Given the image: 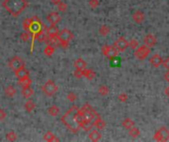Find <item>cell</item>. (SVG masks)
Here are the masks:
<instances>
[{
	"mask_svg": "<svg viewBox=\"0 0 169 142\" xmlns=\"http://www.w3.org/2000/svg\"><path fill=\"white\" fill-rule=\"evenodd\" d=\"M53 52H55V47H52V44H48V46L44 47V55H47V56L52 55Z\"/></svg>",
	"mask_w": 169,
	"mask_h": 142,
	"instance_id": "obj_30",
	"label": "cell"
},
{
	"mask_svg": "<svg viewBox=\"0 0 169 142\" xmlns=\"http://www.w3.org/2000/svg\"><path fill=\"white\" fill-rule=\"evenodd\" d=\"M2 5L10 15L18 17L28 6V2L27 0H4Z\"/></svg>",
	"mask_w": 169,
	"mask_h": 142,
	"instance_id": "obj_2",
	"label": "cell"
},
{
	"mask_svg": "<svg viewBox=\"0 0 169 142\" xmlns=\"http://www.w3.org/2000/svg\"><path fill=\"white\" fill-rule=\"evenodd\" d=\"M42 89H43V92L48 97H52L57 91V86L56 85L52 80H48V81L43 85Z\"/></svg>",
	"mask_w": 169,
	"mask_h": 142,
	"instance_id": "obj_6",
	"label": "cell"
},
{
	"mask_svg": "<svg viewBox=\"0 0 169 142\" xmlns=\"http://www.w3.org/2000/svg\"><path fill=\"white\" fill-rule=\"evenodd\" d=\"M149 62H150V64L153 66V67L157 68V67H159V66L162 64L163 59H162V57L160 56L159 54H157V53H155V54H153V55L149 58Z\"/></svg>",
	"mask_w": 169,
	"mask_h": 142,
	"instance_id": "obj_12",
	"label": "cell"
},
{
	"mask_svg": "<svg viewBox=\"0 0 169 142\" xmlns=\"http://www.w3.org/2000/svg\"><path fill=\"white\" fill-rule=\"evenodd\" d=\"M19 84L22 87H29L31 86V84H32V80H31L29 76H27V77L19 79Z\"/></svg>",
	"mask_w": 169,
	"mask_h": 142,
	"instance_id": "obj_26",
	"label": "cell"
},
{
	"mask_svg": "<svg viewBox=\"0 0 169 142\" xmlns=\"http://www.w3.org/2000/svg\"><path fill=\"white\" fill-rule=\"evenodd\" d=\"M144 44H146L148 47H151L155 46V43H156V37H155V36L152 35V34H148L144 37Z\"/></svg>",
	"mask_w": 169,
	"mask_h": 142,
	"instance_id": "obj_14",
	"label": "cell"
},
{
	"mask_svg": "<svg viewBox=\"0 0 169 142\" xmlns=\"http://www.w3.org/2000/svg\"><path fill=\"white\" fill-rule=\"evenodd\" d=\"M114 47L117 48L118 51H125L128 48V47H129V42L125 38L121 37V38H119L117 41L115 42Z\"/></svg>",
	"mask_w": 169,
	"mask_h": 142,
	"instance_id": "obj_11",
	"label": "cell"
},
{
	"mask_svg": "<svg viewBox=\"0 0 169 142\" xmlns=\"http://www.w3.org/2000/svg\"><path fill=\"white\" fill-rule=\"evenodd\" d=\"M29 74H30L29 71L25 68V66H23V67H21V68H19L18 70L15 71V75H16V77L18 79H21V78L29 76Z\"/></svg>",
	"mask_w": 169,
	"mask_h": 142,
	"instance_id": "obj_19",
	"label": "cell"
},
{
	"mask_svg": "<svg viewBox=\"0 0 169 142\" xmlns=\"http://www.w3.org/2000/svg\"><path fill=\"white\" fill-rule=\"evenodd\" d=\"M4 93H5V95L9 98H12V97H14L15 94L17 93L16 91V89L13 87V86H7L5 88V91H4Z\"/></svg>",
	"mask_w": 169,
	"mask_h": 142,
	"instance_id": "obj_25",
	"label": "cell"
},
{
	"mask_svg": "<svg viewBox=\"0 0 169 142\" xmlns=\"http://www.w3.org/2000/svg\"><path fill=\"white\" fill-rule=\"evenodd\" d=\"M98 92H99V94L102 95V96H106V95H108V93H109V89L107 86L105 85H101L99 87V89H98Z\"/></svg>",
	"mask_w": 169,
	"mask_h": 142,
	"instance_id": "obj_33",
	"label": "cell"
},
{
	"mask_svg": "<svg viewBox=\"0 0 169 142\" xmlns=\"http://www.w3.org/2000/svg\"><path fill=\"white\" fill-rule=\"evenodd\" d=\"M118 50L114 46H110V44H105L102 47V53L109 59H112L117 57L118 55Z\"/></svg>",
	"mask_w": 169,
	"mask_h": 142,
	"instance_id": "obj_7",
	"label": "cell"
},
{
	"mask_svg": "<svg viewBox=\"0 0 169 142\" xmlns=\"http://www.w3.org/2000/svg\"><path fill=\"white\" fill-rule=\"evenodd\" d=\"M99 33L101 36H107L110 33V28L107 25H102L99 29Z\"/></svg>",
	"mask_w": 169,
	"mask_h": 142,
	"instance_id": "obj_31",
	"label": "cell"
},
{
	"mask_svg": "<svg viewBox=\"0 0 169 142\" xmlns=\"http://www.w3.org/2000/svg\"><path fill=\"white\" fill-rule=\"evenodd\" d=\"M82 72H83V77H85L89 80H92V79H94L95 76H96V73L94 72V70H92V69H83L82 70Z\"/></svg>",
	"mask_w": 169,
	"mask_h": 142,
	"instance_id": "obj_23",
	"label": "cell"
},
{
	"mask_svg": "<svg viewBox=\"0 0 169 142\" xmlns=\"http://www.w3.org/2000/svg\"><path fill=\"white\" fill-rule=\"evenodd\" d=\"M23 66H25V63H24L23 59L19 56H14L10 61H9V67L14 71L23 67Z\"/></svg>",
	"mask_w": 169,
	"mask_h": 142,
	"instance_id": "obj_9",
	"label": "cell"
},
{
	"mask_svg": "<svg viewBox=\"0 0 169 142\" xmlns=\"http://www.w3.org/2000/svg\"><path fill=\"white\" fill-rule=\"evenodd\" d=\"M24 108H25V110H27L28 113H31L32 110H34V109L36 108V105H35V103L33 101H31V100H28L25 103V105H24Z\"/></svg>",
	"mask_w": 169,
	"mask_h": 142,
	"instance_id": "obj_28",
	"label": "cell"
},
{
	"mask_svg": "<svg viewBox=\"0 0 169 142\" xmlns=\"http://www.w3.org/2000/svg\"><path fill=\"white\" fill-rule=\"evenodd\" d=\"M44 140H46V141H59L60 139L56 138V135L53 134L52 131H48L46 134L44 135Z\"/></svg>",
	"mask_w": 169,
	"mask_h": 142,
	"instance_id": "obj_27",
	"label": "cell"
},
{
	"mask_svg": "<svg viewBox=\"0 0 169 142\" xmlns=\"http://www.w3.org/2000/svg\"><path fill=\"white\" fill-rule=\"evenodd\" d=\"M150 47H148L146 44H144V46H140V47H137L135 50V56L136 59L139 60H144L145 59L146 57L149 55L150 53Z\"/></svg>",
	"mask_w": 169,
	"mask_h": 142,
	"instance_id": "obj_5",
	"label": "cell"
},
{
	"mask_svg": "<svg viewBox=\"0 0 169 142\" xmlns=\"http://www.w3.org/2000/svg\"><path fill=\"white\" fill-rule=\"evenodd\" d=\"M78 110L79 109L75 105H73L71 106V108H69L67 112L62 115L61 118L62 123L73 133H76L80 128V125L76 121V114L78 113Z\"/></svg>",
	"mask_w": 169,
	"mask_h": 142,
	"instance_id": "obj_1",
	"label": "cell"
},
{
	"mask_svg": "<svg viewBox=\"0 0 169 142\" xmlns=\"http://www.w3.org/2000/svg\"><path fill=\"white\" fill-rule=\"evenodd\" d=\"M67 99L68 101L70 102H74L75 100L77 99V96L74 94V93H68V95H67Z\"/></svg>",
	"mask_w": 169,
	"mask_h": 142,
	"instance_id": "obj_41",
	"label": "cell"
},
{
	"mask_svg": "<svg viewBox=\"0 0 169 142\" xmlns=\"http://www.w3.org/2000/svg\"><path fill=\"white\" fill-rule=\"evenodd\" d=\"M48 113L50 114L51 115H52V117H57V115L60 114V110L59 109V106H52L50 109L48 110Z\"/></svg>",
	"mask_w": 169,
	"mask_h": 142,
	"instance_id": "obj_29",
	"label": "cell"
},
{
	"mask_svg": "<svg viewBox=\"0 0 169 142\" xmlns=\"http://www.w3.org/2000/svg\"><path fill=\"white\" fill-rule=\"evenodd\" d=\"M164 93H165V95L169 98V86H167L165 88V90H164Z\"/></svg>",
	"mask_w": 169,
	"mask_h": 142,
	"instance_id": "obj_47",
	"label": "cell"
},
{
	"mask_svg": "<svg viewBox=\"0 0 169 142\" xmlns=\"http://www.w3.org/2000/svg\"><path fill=\"white\" fill-rule=\"evenodd\" d=\"M61 2V0H52V3L55 4V5H57V4H60Z\"/></svg>",
	"mask_w": 169,
	"mask_h": 142,
	"instance_id": "obj_46",
	"label": "cell"
},
{
	"mask_svg": "<svg viewBox=\"0 0 169 142\" xmlns=\"http://www.w3.org/2000/svg\"><path fill=\"white\" fill-rule=\"evenodd\" d=\"M42 30H47L46 26L42 23V21L40 20L38 17L31 18V23H30V27H29L28 32L32 34V38L38 32H40V31H42Z\"/></svg>",
	"mask_w": 169,
	"mask_h": 142,
	"instance_id": "obj_4",
	"label": "cell"
},
{
	"mask_svg": "<svg viewBox=\"0 0 169 142\" xmlns=\"http://www.w3.org/2000/svg\"><path fill=\"white\" fill-rule=\"evenodd\" d=\"M164 79H165V81H167L169 83V70L167 71V72H165V74H164Z\"/></svg>",
	"mask_w": 169,
	"mask_h": 142,
	"instance_id": "obj_45",
	"label": "cell"
},
{
	"mask_svg": "<svg viewBox=\"0 0 169 142\" xmlns=\"http://www.w3.org/2000/svg\"><path fill=\"white\" fill-rule=\"evenodd\" d=\"M6 139L9 140V141H14L17 139V134H16V132L14 131H10V132H8L7 134H6Z\"/></svg>",
	"mask_w": 169,
	"mask_h": 142,
	"instance_id": "obj_34",
	"label": "cell"
},
{
	"mask_svg": "<svg viewBox=\"0 0 169 142\" xmlns=\"http://www.w3.org/2000/svg\"><path fill=\"white\" fill-rule=\"evenodd\" d=\"M129 47H131V48H136L139 47V43H137V41H136V39H132V41L129 43Z\"/></svg>",
	"mask_w": 169,
	"mask_h": 142,
	"instance_id": "obj_39",
	"label": "cell"
},
{
	"mask_svg": "<svg viewBox=\"0 0 169 142\" xmlns=\"http://www.w3.org/2000/svg\"><path fill=\"white\" fill-rule=\"evenodd\" d=\"M87 66L86 61L82 59V58H77L76 60L74 61V67L75 69H80V70H83L85 69Z\"/></svg>",
	"mask_w": 169,
	"mask_h": 142,
	"instance_id": "obj_21",
	"label": "cell"
},
{
	"mask_svg": "<svg viewBox=\"0 0 169 142\" xmlns=\"http://www.w3.org/2000/svg\"><path fill=\"white\" fill-rule=\"evenodd\" d=\"M89 5L93 9L97 8L99 6V0H89Z\"/></svg>",
	"mask_w": 169,
	"mask_h": 142,
	"instance_id": "obj_38",
	"label": "cell"
},
{
	"mask_svg": "<svg viewBox=\"0 0 169 142\" xmlns=\"http://www.w3.org/2000/svg\"><path fill=\"white\" fill-rule=\"evenodd\" d=\"M80 112H81L84 121L89 122V123H93V121H95V118L99 117V114H97V112L92 108L90 105L85 104L81 109H80Z\"/></svg>",
	"mask_w": 169,
	"mask_h": 142,
	"instance_id": "obj_3",
	"label": "cell"
},
{
	"mask_svg": "<svg viewBox=\"0 0 169 142\" xmlns=\"http://www.w3.org/2000/svg\"><path fill=\"white\" fill-rule=\"evenodd\" d=\"M130 130V135L133 137V138H136V137H137L140 135V129L137 127H136V126H133L131 129H129Z\"/></svg>",
	"mask_w": 169,
	"mask_h": 142,
	"instance_id": "obj_32",
	"label": "cell"
},
{
	"mask_svg": "<svg viewBox=\"0 0 169 142\" xmlns=\"http://www.w3.org/2000/svg\"><path fill=\"white\" fill-rule=\"evenodd\" d=\"M133 20L135 21L136 23H137V24L141 23V22L144 20V12L140 11V10L135 11V12H133Z\"/></svg>",
	"mask_w": 169,
	"mask_h": 142,
	"instance_id": "obj_15",
	"label": "cell"
},
{
	"mask_svg": "<svg viewBox=\"0 0 169 142\" xmlns=\"http://www.w3.org/2000/svg\"><path fill=\"white\" fill-rule=\"evenodd\" d=\"M122 125H123V127L126 128V129H131L133 126H135V121H133L132 118H127L123 121Z\"/></svg>",
	"mask_w": 169,
	"mask_h": 142,
	"instance_id": "obj_24",
	"label": "cell"
},
{
	"mask_svg": "<svg viewBox=\"0 0 169 142\" xmlns=\"http://www.w3.org/2000/svg\"><path fill=\"white\" fill-rule=\"evenodd\" d=\"M61 17L57 12H52L47 16V20L50 22L52 25H56L60 21Z\"/></svg>",
	"mask_w": 169,
	"mask_h": 142,
	"instance_id": "obj_13",
	"label": "cell"
},
{
	"mask_svg": "<svg viewBox=\"0 0 169 142\" xmlns=\"http://www.w3.org/2000/svg\"><path fill=\"white\" fill-rule=\"evenodd\" d=\"M153 139L156 141H167L169 139V129L165 126L160 127L159 129L154 133Z\"/></svg>",
	"mask_w": 169,
	"mask_h": 142,
	"instance_id": "obj_8",
	"label": "cell"
},
{
	"mask_svg": "<svg viewBox=\"0 0 169 142\" xmlns=\"http://www.w3.org/2000/svg\"><path fill=\"white\" fill-rule=\"evenodd\" d=\"M47 34L48 37H52V36H57V34H59L60 30L59 28L56 26V25H51L48 28H47Z\"/></svg>",
	"mask_w": 169,
	"mask_h": 142,
	"instance_id": "obj_22",
	"label": "cell"
},
{
	"mask_svg": "<svg viewBox=\"0 0 169 142\" xmlns=\"http://www.w3.org/2000/svg\"><path fill=\"white\" fill-rule=\"evenodd\" d=\"M73 75L76 78H81L83 77V72H82V70H80V69H75V71L73 72Z\"/></svg>",
	"mask_w": 169,
	"mask_h": 142,
	"instance_id": "obj_40",
	"label": "cell"
},
{
	"mask_svg": "<svg viewBox=\"0 0 169 142\" xmlns=\"http://www.w3.org/2000/svg\"><path fill=\"white\" fill-rule=\"evenodd\" d=\"M162 64H163V66H164V67H165L167 70H169V56L167 57V58H166L165 60H163Z\"/></svg>",
	"mask_w": 169,
	"mask_h": 142,
	"instance_id": "obj_44",
	"label": "cell"
},
{
	"mask_svg": "<svg viewBox=\"0 0 169 142\" xmlns=\"http://www.w3.org/2000/svg\"><path fill=\"white\" fill-rule=\"evenodd\" d=\"M29 38H30V35L29 33L27 32H23L21 35H20V39L21 41H23V42H27V41H29Z\"/></svg>",
	"mask_w": 169,
	"mask_h": 142,
	"instance_id": "obj_35",
	"label": "cell"
},
{
	"mask_svg": "<svg viewBox=\"0 0 169 142\" xmlns=\"http://www.w3.org/2000/svg\"><path fill=\"white\" fill-rule=\"evenodd\" d=\"M56 6H57V9H59V11H60V12H64V11H66V9H67V5L63 2H60V4H57Z\"/></svg>",
	"mask_w": 169,
	"mask_h": 142,
	"instance_id": "obj_36",
	"label": "cell"
},
{
	"mask_svg": "<svg viewBox=\"0 0 169 142\" xmlns=\"http://www.w3.org/2000/svg\"><path fill=\"white\" fill-rule=\"evenodd\" d=\"M93 126L94 127H96L97 129H99V130H101V129H103V128L106 126V123H105V121H103V119L101 118V117L99 115L98 118H95V121H93Z\"/></svg>",
	"mask_w": 169,
	"mask_h": 142,
	"instance_id": "obj_18",
	"label": "cell"
},
{
	"mask_svg": "<svg viewBox=\"0 0 169 142\" xmlns=\"http://www.w3.org/2000/svg\"><path fill=\"white\" fill-rule=\"evenodd\" d=\"M30 23H31V18H29V19H25L24 22H23V29H24L25 31H27V32L29 31Z\"/></svg>",
	"mask_w": 169,
	"mask_h": 142,
	"instance_id": "obj_37",
	"label": "cell"
},
{
	"mask_svg": "<svg viewBox=\"0 0 169 142\" xmlns=\"http://www.w3.org/2000/svg\"><path fill=\"white\" fill-rule=\"evenodd\" d=\"M21 94L24 98H26V99H29V98H31L34 95V90L30 86L29 87H22Z\"/></svg>",
	"mask_w": 169,
	"mask_h": 142,
	"instance_id": "obj_20",
	"label": "cell"
},
{
	"mask_svg": "<svg viewBox=\"0 0 169 142\" xmlns=\"http://www.w3.org/2000/svg\"><path fill=\"white\" fill-rule=\"evenodd\" d=\"M57 36H59V38L61 42H66V43H69V41H71V39L73 38V34L71 33V31H69L68 29H63L60 31Z\"/></svg>",
	"mask_w": 169,
	"mask_h": 142,
	"instance_id": "obj_10",
	"label": "cell"
},
{
	"mask_svg": "<svg viewBox=\"0 0 169 142\" xmlns=\"http://www.w3.org/2000/svg\"><path fill=\"white\" fill-rule=\"evenodd\" d=\"M88 136H89V139H90L91 141H99L102 137L101 133L96 129H91L90 131H89Z\"/></svg>",
	"mask_w": 169,
	"mask_h": 142,
	"instance_id": "obj_17",
	"label": "cell"
},
{
	"mask_svg": "<svg viewBox=\"0 0 169 142\" xmlns=\"http://www.w3.org/2000/svg\"><path fill=\"white\" fill-rule=\"evenodd\" d=\"M119 100L121 102H126L128 100V95L125 94V93H123V94H120L119 95Z\"/></svg>",
	"mask_w": 169,
	"mask_h": 142,
	"instance_id": "obj_42",
	"label": "cell"
},
{
	"mask_svg": "<svg viewBox=\"0 0 169 142\" xmlns=\"http://www.w3.org/2000/svg\"><path fill=\"white\" fill-rule=\"evenodd\" d=\"M5 118H6V113L4 112L3 110H0V121H4V119H5Z\"/></svg>",
	"mask_w": 169,
	"mask_h": 142,
	"instance_id": "obj_43",
	"label": "cell"
},
{
	"mask_svg": "<svg viewBox=\"0 0 169 142\" xmlns=\"http://www.w3.org/2000/svg\"><path fill=\"white\" fill-rule=\"evenodd\" d=\"M52 44V47H60V39L59 38V36H52V37H48L47 39V43Z\"/></svg>",
	"mask_w": 169,
	"mask_h": 142,
	"instance_id": "obj_16",
	"label": "cell"
}]
</instances>
